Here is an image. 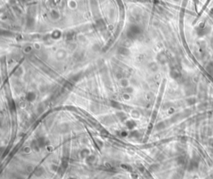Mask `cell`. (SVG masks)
Wrapping results in <instances>:
<instances>
[{
	"label": "cell",
	"instance_id": "obj_1",
	"mask_svg": "<svg viewBox=\"0 0 213 179\" xmlns=\"http://www.w3.org/2000/svg\"><path fill=\"white\" fill-rule=\"evenodd\" d=\"M208 143H209V145L212 147H213V138H210L209 141H208Z\"/></svg>",
	"mask_w": 213,
	"mask_h": 179
}]
</instances>
